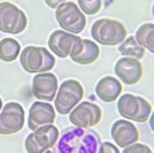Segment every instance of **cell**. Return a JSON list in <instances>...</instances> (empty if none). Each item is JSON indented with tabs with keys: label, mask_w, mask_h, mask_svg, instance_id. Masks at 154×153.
<instances>
[{
	"label": "cell",
	"mask_w": 154,
	"mask_h": 153,
	"mask_svg": "<svg viewBox=\"0 0 154 153\" xmlns=\"http://www.w3.org/2000/svg\"><path fill=\"white\" fill-rule=\"evenodd\" d=\"M2 109H3V101H2V98H0V111H2Z\"/></svg>",
	"instance_id": "27"
},
{
	"label": "cell",
	"mask_w": 154,
	"mask_h": 153,
	"mask_svg": "<svg viewBox=\"0 0 154 153\" xmlns=\"http://www.w3.org/2000/svg\"><path fill=\"white\" fill-rule=\"evenodd\" d=\"M115 75L125 85H135L143 76V66L141 61L134 58H119L114 66Z\"/></svg>",
	"instance_id": "12"
},
{
	"label": "cell",
	"mask_w": 154,
	"mask_h": 153,
	"mask_svg": "<svg viewBox=\"0 0 154 153\" xmlns=\"http://www.w3.org/2000/svg\"><path fill=\"white\" fill-rule=\"evenodd\" d=\"M134 38L145 50L154 54V23H142L135 31Z\"/></svg>",
	"instance_id": "19"
},
{
	"label": "cell",
	"mask_w": 154,
	"mask_h": 153,
	"mask_svg": "<svg viewBox=\"0 0 154 153\" xmlns=\"http://www.w3.org/2000/svg\"><path fill=\"white\" fill-rule=\"evenodd\" d=\"M100 55V50L97 42L90 39H83V38H78L76 43L72 47V51L70 54V58L72 62L82 66H87V64L94 63Z\"/></svg>",
	"instance_id": "15"
},
{
	"label": "cell",
	"mask_w": 154,
	"mask_h": 153,
	"mask_svg": "<svg viewBox=\"0 0 154 153\" xmlns=\"http://www.w3.org/2000/svg\"><path fill=\"white\" fill-rule=\"evenodd\" d=\"M85 97V89L82 83L76 79H67L62 82V85L58 87V92L55 95V110L59 114H70L82 98Z\"/></svg>",
	"instance_id": "6"
},
{
	"label": "cell",
	"mask_w": 154,
	"mask_h": 153,
	"mask_svg": "<svg viewBox=\"0 0 154 153\" xmlns=\"http://www.w3.org/2000/svg\"><path fill=\"white\" fill-rule=\"evenodd\" d=\"M110 134L118 148L125 149L140 141V130L129 120H117L111 125Z\"/></svg>",
	"instance_id": "13"
},
{
	"label": "cell",
	"mask_w": 154,
	"mask_h": 153,
	"mask_svg": "<svg viewBox=\"0 0 154 153\" xmlns=\"http://www.w3.org/2000/svg\"><path fill=\"white\" fill-rule=\"evenodd\" d=\"M22 52L20 43L14 38H3L0 40V61L3 62H14Z\"/></svg>",
	"instance_id": "18"
},
{
	"label": "cell",
	"mask_w": 154,
	"mask_h": 153,
	"mask_svg": "<svg viewBox=\"0 0 154 153\" xmlns=\"http://www.w3.org/2000/svg\"><path fill=\"white\" fill-rule=\"evenodd\" d=\"M121 55L127 58H134V59L141 61L145 57V48L142 47L140 43L137 42L134 36H129L118 46Z\"/></svg>",
	"instance_id": "20"
},
{
	"label": "cell",
	"mask_w": 154,
	"mask_h": 153,
	"mask_svg": "<svg viewBox=\"0 0 154 153\" xmlns=\"http://www.w3.org/2000/svg\"><path fill=\"white\" fill-rule=\"evenodd\" d=\"M99 134L91 129L67 126L55 145V153H98Z\"/></svg>",
	"instance_id": "1"
},
{
	"label": "cell",
	"mask_w": 154,
	"mask_h": 153,
	"mask_svg": "<svg viewBox=\"0 0 154 153\" xmlns=\"http://www.w3.org/2000/svg\"><path fill=\"white\" fill-rule=\"evenodd\" d=\"M56 118V110L50 102L36 101L31 105L28 110L27 125L32 132L44 125L54 123Z\"/></svg>",
	"instance_id": "14"
},
{
	"label": "cell",
	"mask_w": 154,
	"mask_h": 153,
	"mask_svg": "<svg viewBox=\"0 0 154 153\" xmlns=\"http://www.w3.org/2000/svg\"><path fill=\"white\" fill-rule=\"evenodd\" d=\"M98 153H121V152H119V148L115 144L110 142V141H102L99 144Z\"/></svg>",
	"instance_id": "22"
},
{
	"label": "cell",
	"mask_w": 154,
	"mask_h": 153,
	"mask_svg": "<svg viewBox=\"0 0 154 153\" xmlns=\"http://www.w3.org/2000/svg\"><path fill=\"white\" fill-rule=\"evenodd\" d=\"M58 87V78H56L55 74H52L50 71L35 74V76L32 78V94L39 101H54Z\"/></svg>",
	"instance_id": "11"
},
{
	"label": "cell",
	"mask_w": 154,
	"mask_h": 153,
	"mask_svg": "<svg viewBox=\"0 0 154 153\" xmlns=\"http://www.w3.org/2000/svg\"><path fill=\"white\" fill-rule=\"evenodd\" d=\"M83 2H90V0H78V3H83Z\"/></svg>",
	"instance_id": "28"
},
{
	"label": "cell",
	"mask_w": 154,
	"mask_h": 153,
	"mask_svg": "<svg viewBox=\"0 0 154 153\" xmlns=\"http://www.w3.org/2000/svg\"><path fill=\"white\" fill-rule=\"evenodd\" d=\"M149 123H150V129H152V130H153V133H154V109H153L152 114H150V118H149Z\"/></svg>",
	"instance_id": "24"
},
{
	"label": "cell",
	"mask_w": 154,
	"mask_h": 153,
	"mask_svg": "<svg viewBox=\"0 0 154 153\" xmlns=\"http://www.w3.org/2000/svg\"><path fill=\"white\" fill-rule=\"evenodd\" d=\"M122 89V83L118 78L111 75H105L97 82L95 94L103 102H114L121 97Z\"/></svg>",
	"instance_id": "17"
},
{
	"label": "cell",
	"mask_w": 154,
	"mask_h": 153,
	"mask_svg": "<svg viewBox=\"0 0 154 153\" xmlns=\"http://www.w3.org/2000/svg\"><path fill=\"white\" fill-rule=\"evenodd\" d=\"M91 36L94 42L103 46H119L127 38V30L117 19L102 17L93 23Z\"/></svg>",
	"instance_id": "2"
},
{
	"label": "cell",
	"mask_w": 154,
	"mask_h": 153,
	"mask_svg": "<svg viewBox=\"0 0 154 153\" xmlns=\"http://www.w3.org/2000/svg\"><path fill=\"white\" fill-rule=\"evenodd\" d=\"M43 153H55V151H51V149H48V151H46V152H43Z\"/></svg>",
	"instance_id": "26"
},
{
	"label": "cell",
	"mask_w": 154,
	"mask_h": 153,
	"mask_svg": "<svg viewBox=\"0 0 154 153\" xmlns=\"http://www.w3.org/2000/svg\"><path fill=\"white\" fill-rule=\"evenodd\" d=\"M70 122L76 128L91 129L102 121V109L90 101L79 102L70 111Z\"/></svg>",
	"instance_id": "10"
},
{
	"label": "cell",
	"mask_w": 154,
	"mask_h": 153,
	"mask_svg": "<svg viewBox=\"0 0 154 153\" xmlns=\"http://www.w3.org/2000/svg\"><path fill=\"white\" fill-rule=\"evenodd\" d=\"M59 140V129L54 123L44 125L29 133L24 141L27 153H43L54 148Z\"/></svg>",
	"instance_id": "8"
},
{
	"label": "cell",
	"mask_w": 154,
	"mask_h": 153,
	"mask_svg": "<svg viewBox=\"0 0 154 153\" xmlns=\"http://www.w3.org/2000/svg\"><path fill=\"white\" fill-rule=\"evenodd\" d=\"M55 19L62 30L71 34H81L86 27V15L74 2H64L55 10Z\"/></svg>",
	"instance_id": "5"
},
{
	"label": "cell",
	"mask_w": 154,
	"mask_h": 153,
	"mask_svg": "<svg viewBox=\"0 0 154 153\" xmlns=\"http://www.w3.org/2000/svg\"><path fill=\"white\" fill-rule=\"evenodd\" d=\"M64 2H67V0H44V3H46L50 8H54V10H56V7L60 5L62 3H64Z\"/></svg>",
	"instance_id": "23"
},
{
	"label": "cell",
	"mask_w": 154,
	"mask_h": 153,
	"mask_svg": "<svg viewBox=\"0 0 154 153\" xmlns=\"http://www.w3.org/2000/svg\"><path fill=\"white\" fill-rule=\"evenodd\" d=\"M152 15H153V19H154V2H153V7H152Z\"/></svg>",
	"instance_id": "25"
},
{
	"label": "cell",
	"mask_w": 154,
	"mask_h": 153,
	"mask_svg": "<svg viewBox=\"0 0 154 153\" xmlns=\"http://www.w3.org/2000/svg\"><path fill=\"white\" fill-rule=\"evenodd\" d=\"M20 66L29 74L47 73L54 69L55 57L50 50L40 46H26L19 55Z\"/></svg>",
	"instance_id": "3"
},
{
	"label": "cell",
	"mask_w": 154,
	"mask_h": 153,
	"mask_svg": "<svg viewBox=\"0 0 154 153\" xmlns=\"http://www.w3.org/2000/svg\"><path fill=\"white\" fill-rule=\"evenodd\" d=\"M26 114L19 102H8L0 111V134L10 136L24 128Z\"/></svg>",
	"instance_id": "9"
},
{
	"label": "cell",
	"mask_w": 154,
	"mask_h": 153,
	"mask_svg": "<svg viewBox=\"0 0 154 153\" xmlns=\"http://www.w3.org/2000/svg\"><path fill=\"white\" fill-rule=\"evenodd\" d=\"M122 153H153V151L149 145H146V144L135 142V144H133V145L125 148Z\"/></svg>",
	"instance_id": "21"
},
{
	"label": "cell",
	"mask_w": 154,
	"mask_h": 153,
	"mask_svg": "<svg viewBox=\"0 0 154 153\" xmlns=\"http://www.w3.org/2000/svg\"><path fill=\"white\" fill-rule=\"evenodd\" d=\"M117 109L121 117L125 120L142 123L149 121L150 114L153 111L152 105L146 98L134 94H122L118 98Z\"/></svg>",
	"instance_id": "4"
},
{
	"label": "cell",
	"mask_w": 154,
	"mask_h": 153,
	"mask_svg": "<svg viewBox=\"0 0 154 153\" xmlns=\"http://www.w3.org/2000/svg\"><path fill=\"white\" fill-rule=\"evenodd\" d=\"M78 38V35L64 30H55L51 32L48 38V48L58 58H67L70 57Z\"/></svg>",
	"instance_id": "16"
},
{
	"label": "cell",
	"mask_w": 154,
	"mask_h": 153,
	"mask_svg": "<svg viewBox=\"0 0 154 153\" xmlns=\"http://www.w3.org/2000/svg\"><path fill=\"white\" fill-rule=\"evenodd\" d=\"M28 20L24 11L11 2L0 3V31L17 35L27 28Z\"/></svg>",
	"instance_id": "7"
}]
</instances>
